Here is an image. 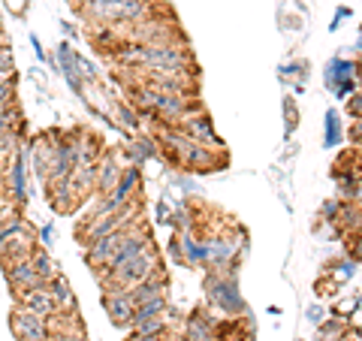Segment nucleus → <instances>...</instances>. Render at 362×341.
Here are the masks:
<instances>
[{"label":"nucleus","instance_id":"nucleus-6","mask_svg":"<svg viewBox=\"0 0 362 341\" xmlns=\"http://www.w3.org/2000/svg\"><path fill=\"white\" fill-rule=\"evenodd\" d=\"M185 124H181V133H187L190 139H197V142H202L206 145V139H209V145L211 149H221V139L211 133V124H209V118H181Z\"/></svg>","mask_w":362,"mask_h":341},{"label":"nucleus","instance_id":"nucleus-10","mask_svg":"<svg viewBox=\"0 0 362 341\" xmlns=\"http://www.w3.org/2000/svg\"><path fill=\"white\" fill-rule=\"evenodd\" d=\"M9 103H13V82H0V109H6Z\"/></svg>","mask_w":362,"mask_h":341},{"label":"nucleus","instance_id":"nucleus-5","mask_svg":"<svg viewBox=\"0 0 362 341\" xmlns=\"http://www.w3.org/2000/svg\"><path fill=\"white\" fill-rule=\"evenodd\" d=\"M106 311L112 314V323L118 326H127L133 320V311H136V302L130 296V290H109L103 296Z\"/></svg>","mask_w":362,"mask_h":341},{"label":"nucleus","instance_id":"nucleus-12","mask_svg":"<svg viewBox=\"0 0 362 341\" xmlns=\"http://www.w3.org/2000/svg\"><path fill=\"white\" fill-rule=\"evenodd\" d=\"M350 136H354L356 142H362V121H359V124H354V130H350Z\"/></svg>","mask_w":362,"mask_h":341},{"label":"nucleus","instance_id":"nucleus-8","mask_svg":"<svg viewBox=\"0 0 362 341\" xmlns=\"http://www.w3.org/2000/svg\"><path fill=\"white\" fill-rule=\"evenodd\" d=\"M49 287L54 293V302H58V311H76V296L70 290V284H66L61 275L49 281Z\"/></svg>","mask_w":362,"mask_h":341},{"label":"nucleus","instance_id":"nucleus-13","mask_svg":"<svg viewBox=\"0 0 362 341\" xmlns=\"http://www.w3.org/2000/svg\"><path fill=\"white\" fill-rule=\"evenodd\" d=\"M0 49H4V30H0Z\"/></svg>","mask_w":362,"mask_h":341},{"label":"nucleus","instance_id":"nucleus-11","mask_svg":"<svg viewBox=\"0 0 362 341\" xmlns=\"http://www.w3.org/2000/svg\"><path fill=\"white\" fill-rule=\"evenodd\" d=\"M347 109L354 112V115H362V94H359V97H356V100H354V103H350Z\"/></svg>","mask_w":362,"mask_h":341},{"label":"nucleus","instance_id":"nucleus-9","mask_svg":"<svg viewBox=\"0 0 362 341\" xmlns=\"http://www.w3.org/2000/svg\"><path fill=\"white\" fill-rule=\"evenodd\" d=\"M30 263H33V266H37V272H40V278H42L45 284H49L52 278H58V275H61V272H58V269H54V260H52L49 254H45V251H40V248H33V254H30Z\"/></svg>","mask_w":362,"mask_h":341},{"label":"nucleus","instance_id":"nucleus-3","mask_svg":"<svg viewBox=\"0 0 362 341\" xmlns=\"http://www.w3.org/2000/svg\"><path fill=\"white\" fill-rule=\"evenodd\" d=\"M6 278H9V284H13V290H18V293H28L33 287H40V284H45L40 278L37 266L30 263V257H25V260H6Z\"/></svg>","mask_w":362,"mask_h":341},{"label":"nucleus","instance_id":"nucleus-4","mask_svg":"<svg viewBox=\"0 0 362 341\" xmlns=\"http://www.w3.org/2000/svg\"><path fill=\"white\" fill-rule=\"evenodd\" d=\"M18 305H25L28 311L45 317V320H49L52 314H58V302H54V293L49 284H40V287H33L28 293H18Z\"/></svg>","mask_w":362,"mask_h":341},{"label":"nucleus","instance_id":"nucleus-2","mask_svg":"<svg viewBox=\"0 0 362 341\" xmlns=\"http://www.w3.org/2000/svg\"><path fill=\"white\" fill-rule=\"evenodd\" d=\"M13 329H16V335L18 341H49V320L40 314H33L28 311L25 305H18L16 314H13Z\"/></svg>","mask_w":362,"mask_h":341},{"label":"nucleus","instance_id":"nucleus-7","mask_svg":"<svg viewBox=\"0 0 362 341\" xmlns=\"http://www.w3.org/2000/svg\"><path fill=\"white\" fill-rule=\"evenodd\" d=\"M118 178H121V169L112 157H106L103 163H97V193H103V197L112 193L118 187Z\"/></svg>","mask_w":362,"mask_h":341},{"label":"nucleus","instance_id":"nucleus-1","mask_svg":"<svg viewBox=\"0 0 362 341\" xmlns=\"http://www.w3.org/2000/svg\"><path fill=\"white\" fill-rule=\"evenodd\" d=\"M78 13L97 25L124 28L154 16V0H82Z\"/></svg>","mask_w":362,"mask_h":341}]
</instances>
